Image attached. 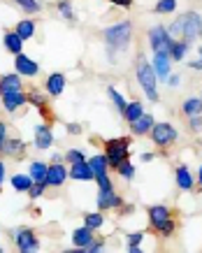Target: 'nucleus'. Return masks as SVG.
I'll list each match as a JSON object with an SVG mask.
<instances>
[{"instance_id": "obj_27", "label": "nucleus", "mask_w": 202, "mask_h": 253, "mask_svg": "<svg viewBox=\"0 0 202 253\" xmlns=\"http://www.w3.org/2000/svg\"><path fill=\"white\" fill-rule=\"evenodd\" d=\"M47 163H42V161H33L31 163V168H28V174H31L33 181H44L47 179Z\"/></svg>"}, {"instance_id": "obj_13", "label": "nucleus", "mask_w": 202, "mask_h": 253, "mask_svg": "<svg viewBox=\"0 0 202 253\" xmlns=\"http://www.w3.org/2000/svg\"><path fill=\"white\" fill-rule=\"evenodd\" d=\"M51 144H54L51 126L49 123H40L38 128H35V146H38L40 151H44V149H51Z\"/></svg>"}, {"instance_id": "obj_32", "label": "nucleus", "mask_w": 202, "mask_h": 253, "mask_svg": "<svg viewBox=\"0 0 202 253\" xmlns=\"http://www.w3.org/2000/svg\"><path fill=\"white\" fill-rule=\"evenodd\" d=\"M107 95H109V100L114 102V107H117L119 112L123 114V109H125V105H128V100H125L123 95H121V93L114 88V86H109V88H107Z\"/></svg>"}, {"instance_id": "obj_53", "label": "nucleus", "mask_w": 202, "mask_h": 253, "mask_svg": "<svg viewBox=\"0 0 202 253\" xmlns=\"http://www.w3.org/2000/svg\"><path fill=\"white\" fill-rule=\"evenodd\" d=\"M0 253H2V246H0Z\"/></svg>"}, {"instance_id": "obj_1", "label": "nucleus", "mask_w": 202, "mask_h": 253, "mask_svg": "<svg viewBox=\"0 0 202 253\" xmlns=\"http://www.w3.org/2000/svg\"><path fill=\"white\" fill-rule=\"evenodd\" d=\"M132 33H135V23L132 21H119L102 31V42L107 46V54L112 58V63H117L114 61V51H125L128 49Z\"/></svg>"}, {"instance_id": "obj_5", "label": "nucleus", "mask_w": 202, "mask_h": 253, "mask_svg": "<svg viewBox=\"0 0 202 253\" xmlns=\"http://www.w3.org/2000/svg\"><path fill=\"white\" fill-rule=\"evenodd\" d=\"M149 135H151V142L156 146H161V149H167V146H172L179 139V130L172 123H154V128H151Z\"/></svg>"}, {"instance_id": "obj_39", "label": "nucleus", "mask_w": 202, "mask_h": 253, "mask_svg": "<svg viewBox=\"0 0 202 253\" xmlns=\"http://www.w3.org/2000/svg\"><path fill=\"white\" fill-rule=\"evenodd\" d=\"M44 186H47V184H44V181H33V186H31V188H28V195H31L33 200H38L40 195L44 193Z\"/></svg>"}, {"instance_id": "obj_49", "label": "nucleus", "mask_w": 202, "mask_h": 253, "mask_svg": "<svg viewBox=\"0 0 202 253\" xmlns=\"http://www.w3.org/2000/svg\"><path fill=\"white\" fill-rule=\"evenodd\" d=\"M125 251H128V253H140L142 249H140V246H125Z\"/></svg>"}, {"instance_id": "obj_43", "label": "nucleus", "mask_w": 202, "mask_h": 253, "mask_svg": "<svg viewBox=\"0 0 202 253\" xmlns=\"http://www.w3.org/2000/svg\"><path fill=\"white\" fill-rule=\"evenodd\" d=\"M112 5H119V7H123V9H130L132 7V0H109Z\"/></svg>"}, {"instance_id": "obj_19", "label": "nucleus", "mask_w": 202, "mask_h": 253, "mask_svg": "<svg viewBox=\"0 0 202 253\" xmlns=\"http://www.w3.org/2000/svg\"><path fill=\"white\" fill-rule=\"evenodd\" d=\"M2 154L12 156V158H21L26 154V142L19 137H9L5 139V144H2Z\"/></svg>"}, {"instance_id": "obj_23", "label": "nucleus", "mask_w": 202, "mask_h": 253, "mask_svg": "<svg viewBox=\"0 0 202 253\" xmlns=\"http://www.w3.org/2000/svg\"><path fill=\"white\" fill-rule=\"evenodd\" d=\"M88 163V168L93 169V176H100V174H107V169H109V163H107V156H102V154H95L91 161H86Z\"/></svg>"}, {"instance_id": "obj_50", "label": "nucleus", "mask_w": 202, "mask_h": 253, "mask_svg": "<svg viewBox=\"0 0 202 253\" xmlns=\"http://www.w3.org/2000/svg\"><path fill=\"white\" fill-rule=\"evenodd\" d=\"M61 161H63L61 154H51V163H61Z\"/></svg>"}, {"instance_id": "obj_24", "label": "nucleus", "mask_w": 202, "mask_h": 253, "mask_svg": "<svg viewBox=\"0 0 202 253\" xmlns=\"http://www.w3.org/2000/svg\"><path fill=\"white\" fill-rule=\"evenodd\" d=\"M14 33L21 40H31L35 35V21L33 19H21V21L14 26Z\"/></svg>"}, {"instance_id": "obj_26", "label": "nucleus", "mask_w": 202, "mask_h": 253, "mask_svg": "<svg viewBox=\"0 0 202 253\" xmlns=\"http://www.w3.org/2000/svg\"><path fill=\"white\" fill-rule=\"evenodd\" d=\"M181 112H184L188 119L202 114V98H186L181 102Z\"/></svg>"}, {"instance_id": "obj_46", "label": "nucleus", "mask_w": 202, "mask_h": 253, "mask_svg": "<svg viewBox=\"0 0 202 253\" xmlns=\"http://www.w3.org/2000/svg\"><path fill=\"white\" fill-rule=\"evenodd\" d=\"M68 132H70V135H77V132H81V126H79V123H68Z\"/></svg>"}, {"instance_id": "obj_11", "label": "nucleus", "mask_w": 202, "mask_h": 253, "mask_svg": "<svg viewBox=\"0 0 202 253\" xmlns=\"http://www.w3.org/2000/svg\"><path fill=\"white\" fill-rule=\"evenodd\" d=\"M154 70H156V77L158 82H165V79L172 75V61H170V54H154Z\"/></svg>"}, {"instance_id": "obj_20", "label": "nucleus", "mask_w": 202, "mask_h": 253, "mask_svg": "<svg viewBox=\"0 0 202 253\" xmlns=\"http://www.w3.org/2000/svg\"><path fill=\"white\" fill-rule=\"evenodd\" d=\"M174 176H177V186L179 191H191L193 188V174H191V169L186 168V165H179L177 172H174Z\"/></svg>"}, {"instance_id": "obj_33", "label": "nucleus", "mask_w": 202, "mask_h": 253, "mask_svg": "<svg viewBox=\"0 0 202 253\" xmlns=\"http://www.w3.org/2000/svg\"><path fill=\"white\" fill-rule=\"evenodd\" d=\"M174 9H177V0H158L154 12L156 14H172Z\"/></svg>"}, {"instance_id": "obj_45", "label": "nucleus", "mask_w": 202, "mask_h": 253, "mask_svg": "<svg viewBox=\"0 0 202 253\" xmlns=\"http://www.w3.org/2000/svg\"><path fill=\"white\" fill-rule=\"evenodd\" d=\"M5 176H7V165H5V163L0 161V186L5 184Z\"/></svg>"}, {"instance_id": "obj_28", "label": "nucleus", "mask_w": 202, "mask_h": 253, "mask_svg": "<svg viewBox=\"0 0 202 253\" xmlns=\"http://www.w3.org/2000/svg\"><path fill=\"white\" fill-rule=\"evenodd\" d=\"M33 186L31 174H14L12 176V188L16 193H28V188Z\"/></svg>"}, {"instance_id": "obj_8", "label": "nucleus", "mask_w": 202, "mask_h": 253, "mask_svg": "<svg viewBox=\"0 0 202 253\" xmlns=\"http://www.w3.org/2000/svg\"><path fill=\"white\" fill-rule=\"evenodd\" d=\"M14 244L21 253H35L40 251V239L31 228H16L14 230Z\"/></svg>"}, {"instance_id": "obj_14", "label": "nucleus", "mask_w": 202, "mask_h": 253, "mask_svg": "<svg viewBox=\"0 0 202 253\" xmlns=\"http://www.w3.org/2000/svg\"><path fill=\"white\" fill-rule=\"evenodd\" d=\"M0 100H2V107L7 109V112H16L19 107H24L26 102H28V98H26V93H24V91L2 93V95H0Z\"/></svg>"}, {"instance_id": "obj_9", "label": "nucleus", "mask_w": 202, "mask_h": 253, "mask_svg": "<svg viewBox=\"0 0 202 253\" xmlns=\"http://www.w3.org/2000/svg\"><path fill=\"white\" fill-rule=\"evenodd\" d=\"M14 70L21 75V77H35L40 72V63L33 61L31 56H26L24 51H21V54L14 56Z\"/></svg>"}, {"instance_id": "obj_12", "label": "nucleus", "mask_w": 202, "mask_h": 253, "mask_svg": "<svg viewBox=\"0 0 202 253\" xmlns=\"http://www.w3.org/2000/svg\"><path fill=\"white\" fill-rule=\"evenodd\" d=\"M44 88H47L49 98L63 95V91H65V75H63V72H51L47 77V82H44Z\"/></svg>"}, {"instance_id": "obj_42", "label": "nucleus", "mask_w": 202, "mask_h": 253, "mask_svg": "<svg viewBox=\"0 0 202 253\" xmlns=\"http://www.w3.org/2000/svg\"><path fill=\"white\" fill-rule=\"evenodd\" d=\"M165 84L170 86V88H177V86L181 84V77H179V75H170V77L165 79Z\"/></svg>"}, {"instance_id": "obj_16", "label": "nucleus", "mask_w": 202, "mask_h": 253, "mask_svg": "<svg viewBox=\"0 0 202 253\" xmlns=\"http://www.w3.org/2000/svg\"><path fill=\"white\" fill-rule=\"evenodd\" d=\"M68 174L75 179V181H91V179H95L93 176V169L88 168V163H75V165H70V169H68Z\"/></svg>"}, {"instance_id": "obj_40", "label": "nucleus", "mask_w": 202, "mask_h": 253, "mask_svg": "<svg viewBox=\"0 0 202 253\" xmlns=\"http://www.w3.org/2000/svg\"><path fill=\"white\" fill-rule=\"evenodd\" d=\"M142 239H144V235H142V232H132V235H128V237H125V246H140Z\"/></svg>"}, {"instance_id": "obj_51", "label": "nucleus", "mask_w": 202, "mask_h": 253, "mask_svg": "<svg viewBox=\"0 0 202 253\" xmlns=\"http://www.w3.org/2000/svg\"><path fill=\"white\" fill-rule=\"evenodd\" d=\"M198 181L202 184V165H200V169H198Z\"/></svg>"}, {"instance_id": "obj_31", "label": "nucleus", "mask_w": 202, "mask_h": 253, "mask_svg": "<svg viewBox=\"0 0 202 253\" xmlns=\"http://www.w3.org/2000/svg\"><path fill=\"white\" fill-rule=\"evenodd\" d=\"M95 181H98V193H100V195H112V193H114V184H112L109 174L95 176Z\"/></svg>"}, {"instance_id": "obj_36", "label": "nucleus", "mask_w": 202, "mask_h": 253, "mask_svg": "<svg viewBox=\"0 0 202 253\" xmlns=\"http://www.w3.org/2000/svg\"><path fill=\"white\" fill-rule=\"evenodd\" d=\"M117 172H119V176H121V179H135V172H137V169H135V165H132L130 161H123L117 168Z\"/></svg>"}, {"instance_id": "obj_17", "label": "nucleus", "mask_w": 202, "mask_h": 253, "mask_svg": "<svg viewBox=\"0 0 202 253\" xmlns=\"http://www.w3.org/2000/svg\"><path fill=\"white\" fill-rule=\"evenodd\" d=\"M188 49H191V42H188V40H181V38L172 40V44H170V61L181 63L184 58H186Z\"/></svg>"}, {"instance_id": "obj_7", "label": "nucleus", "mask_w": 202, "mask_h": 253, "mask_svg": "<svg viewBox=\"0 0 202 253\" xmlns=\"http://www.w3.org/2000/svg\"><path fill=\"white\" fill-rule=\"evenodd\" d=\"M202 38V14L198 12H186L181 14V40H200Z\"/></svg>"}, {"instance_id": "obj_3", "label": "nucleus", "mask_w": 202, "mask_h": 253, "mask_svg": "<svg viewBox=\"0 0 202 253\" xmlns=\"http://www.w3.org/2000/svg\"><path fill=\"white\" fill-rule=\"evenodd\" d=\"M149 223H151V228L165 239L172 237V235H174V228H177V223L172 221L170 209L165 207V205H154V207H149Z\"/></svg>"}, {"instance_id": "obj_30", "label": "nucleus", "mask_w": 202, "mask_h": 253, "mask_svg": "<svg viewBox=\"0 0 202 253\" xmlns=\"http://www.w3.org/2000/svg\"><path fill=\"white\" fill-rule=\"evenodd\" d=\"M56 9H58V14H61L65 21H75V9H72L70 0H58V2H56Z\"/></svg>"}, {"instance_id": "obj_21", "label": "nucleus", "mask_w": 202, "mask_h": 253, "mask_svg": "<svg viewBox=\"0 0 202 253\" xmlns=\"http://www.w3.org/2000/svg\"><path fill=\"white\" fill-rule=\"evenodd\" d=\"M2 42H5V49H7L9 54H21V49H24V40L19 38L14 31H7L5 33V38H2Z\"/></svg>"}, {"instance_id": "obj_35", "label": "nucleus", "mask_w": 202, "mask_h": 253, "mask_svg": "<svg viewBox=\"0 0 202 253\" xmlns=\"http://www.w3.org/2000/svg\"><path fill=\"white\" fill-rule=\"evenodd\" d=\"M14 2L24 9L26 14H38L40 9H42V5H40L38 0H14Z\"/></svg>"}, {"instance_id": "obj_2", "label": "nucleus", "mask_w": 202, "mask_h": 253, "mask_svg": "<svg viewBox=\"0 0 202 253\" xmlns=\"http://www.w3.org/2000/svg\"><path fill=\"white\" fill-rule=\"evenodd\" d=\"M135 77H137V84L144 91L151 102H158L161 95H158V77H156V70L154 65L147 61V56L140 54L137 56V63H135Z\"/></svg>"}, {"instance_id": "obj_4", "label": "nucleus", "mask_w": 202, "mask_h": 253, "mask_svg": "<svg viewBox=\"0 0 202 253\" xmlns=\"http://www.w3.org/2000/svg\"><path fill=\"white\" fill-rule=\"evenodd\" d=\"M128 154H130V139L128 137H117L105 142V156H107L109 168L117 169L123 161H128Z\"/></svg>"}, {"instance_id": "obj_48", "label": "nucleus", "mask_w": 202, "mask_h": 253, "mask_svg": "<svg viewBox=\"0 0 202 253\" xmlns=\"http://www.w3.org/2000/svg\"><path fill=\"white\" fill-rule=\"evenodd\" d=\"M142 161H144V163L154 161V154H151V151H144V154H142Z\"/></svg>"}, {"instance_id": "obj_47", "label": "nucleus", "mask_w": 202, "mask_h": 253, "mask_svg": "<svg viewBox=\"0 0 202 253\" xmlns=\"http://www.w3.org/2000/svg\"><path fill=\"white\" fill-rule=\"evenodd\" d=\"M5 139H7V126H5V123L0 121V142L5 144Z\"/></svg>"}, {"instance_id": "obj_34", "label": "nucleus", "mask_w": 202, "mask_h": 253, "mask_svg": "<svg viewBox=\"0 0 202 253\" xmlns=\"http://www.w3.org/2000/svg\"><path fill=\"white\" fill-rule=\"evenodd\" d=\"M26 98H28V102H31V105H35V107H44V105H47L49 102V98L47 95H44V93H40V91H35V88H33L31 93H26Z\"/></svg>"}, {"instance_id": "obj_44", "label": "nucleus", "mask_w": 202, "mask_h": 253, "mask_svg": "<svg viewBox=\"0 0 202 253\" xmlns=\"http://www.w3.org/2000/svg\"><path fill=\"white\" fill-rule=\"evenodd\" d=\"M198 54H200V58H198V61H191V63H188V68H193V70H202V46L198 49Z\"/></svg>"}, {"instance_id": "obj_18", "label": "nucleus", "mask_w": 202, "mask_h": 253, "mask_svg": "<svg viewBox=\"0 0 202 253\" xmlns=\"http://www.w3.org/2000/svg\"><path fill=\"white\" fill-rule=\"evenodd\" d=\"M154 123H156L154 116L144 112L137 121L130 123V132H132V135H149V132H151V128H154Z\"/></svg>"}, {"instance_id": "obj_38", "label": "nucleus", "mask_w": 202, "mask_h": 253, "mask_svg": "<svg viewBox=\"0 0 202 253\" xmlns=\"http://www.w3.org/2000/svg\"><path fill=\"white\" fill-rule=\"evenodd\" d=\"M102 246H105V242H102V239H91L86 246L75 249V251H77V253H98V251H102Z\"/></svg>"}, {"instance_id": "obj_15", "label": "nucleus", "mask_w": 202, "mask_h": 253, "mask_svg": "<svg viewBox=\"0 0 202 253\" xmlns=\"http://www.w3.org/2000/svg\"><path fill=\"white\" fill-rule=\"evenodd\" d=\"M12 91H24V79H21L19 72L5 75V77L0 79V95H2V93H12Z\"/></svg>"}, {"instance_id": "obj_6", "label": "nucleus", "mask_w": 202, "mask_h": 253, "mask_svg": "<svg viewBox=\"0 0 202 253\" xmlns=\"http://www.w3.org/2000/svg\"><path fill=\"white\" fill-rule=\"evenodd\" d=\"M172 35L167 33V26H154L149 31V44H151V51L154 54H170V44H172Z\"/></svg>"}, {"instance_id": "obj_37", "label": "nucleus", "mask_w": 202, "mask_h": 253, "mask_svg": "<svg viewBox=\"0 0 202 253\" xmlns=\"http://www.w3.org/2000/svg\"><path fill=\"white\" fill-rule=\"evenodd\" d=\"M63 158L70 163V165H75V163H84V161H86V156H84V151H81V149H68V151L63 154Z\"/></svg>"}, {"instance_id": "obj_25", "label": "nucleus", "mask_w": 202, "mask_h": 253, "mask_svg": "<svg viewBox=\"0 0 202 253\" xmlns=\"http://www.w3.org/2000/svg\"><path fill=\"white\" fill-rule=\"evenodd\" d=\"M91 239H93V230H91V228H86V225H81V228H77V230L72 232V244L77 246V249L86 246Z\"/></svg>"}, {"instance_id": "obj_29", "label": "nucleus", "mask_w": 202, "mask_h": 253, "mask_svg": "<svg viewBox=\"0 0 202 253\" xmlns=\"http://www.w3.org/2000/svg\"><path fill=\"white\" fill-rule=\"evenodd\" d=\"M102 223H105V216L102 211H91V214H84V225L86 228H91V230H100Z\"/></svg>"}, {"instance_id": "obj_22", "label": "nucleus", "mask_w": 202, "mask_h": 253, "mask_svg": "<svg viewBox=\"0 0 202 253\" xmlns=\"http://www.w3.org/2000/svg\"><path fill=\"white\" fill-rule=\"evenodd\" d=\"M142 114H144V105H142L140 100H132V102H128V105H125V109H123V119L128 123L137 121Z\"/></svg>"}, {"instance_id": "obj_10", "label": "nucleus", "mask_w": 202, "mask_h": 253, "mask_svg": "<svg viewBox=\"0 0 202 253\" xmlns=\"http://www.w3.org/2000/svg\"><path fill=\"white\" fill-rule=\"evenodd\" d=\"M68 169L63 163H51L47 168V179H44V184L51 186V188H58V186L65 184V179H68Z\"/></svg>"}, {"instance_id": "obj_41", "label": "nucleus", "mask_w": 202, "mask_h": 253, "mask_svg": "<svg viewBox=\"0 0 202 253\" xmlns=\"http://www.w3.org/2000/svg\"><path fill=\"white\" fill-rule=\"evenodd\" d=\"M191 128H193L195 132L202 130V116L200 114H198V116H191Z\"/></svg>"}, {"instance_id": "obj_52", "label": "nucleus", "mask_w": 202, "mask_h": 253, "mask_svg": "<svg viewBox=\"0 0 202 253\" xmlns=\"http://www.w3.org/2000/svg\"><path fill=\"white\" fill-rule=\"evenodd\" d=\"M0 151H2V142H0Z\"/></svg>"}]
</instances>
